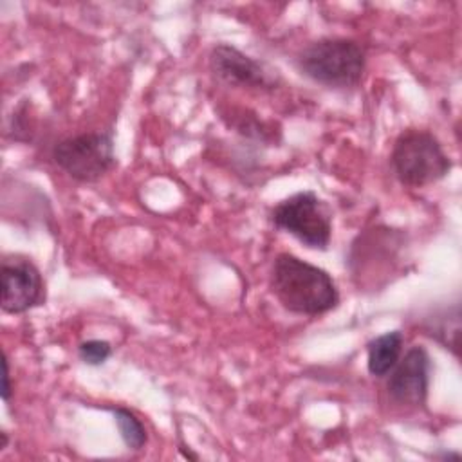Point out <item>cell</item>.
<instances>
[{"instance_id":"obj_9","label":"cell","mask_w":462,"mask_h":462,"mask_svg":"<svg viewBox=\"0 0 462 462\" xmlns=\"http://www.w3.org/2000/svg\"><path fill=\"white\" fill-rule=\"evenodd\" d=\"M404 332L390 330L384 332L366 345V368L374 377H386L402 356Z\"/></svg>"},{"instance_id":"obj_1","label":"cell","mask_w":462,"mask_h":462,"mask_svg":"<svg viewBox=\"0 0 462 462\" xmlns=\"http://www.w3.org/2000/svg\"><path fill=\"white\" fill-rule=\"evenodd\" d=\"M269 289L285 310L300 316H319L339 305L334 278L292 253H280L274 258Z\"/></svg>"},{"instance_id":"obj_2","label":"cell","mask_w":462,"mask_h":462,"mask_svg":"<svg viewBox=\"0 0 462 462\" xmlns=\"http://www.w3.org/2000/svg\"><path fill=\"white\" fill-rule=\"evenodd\" d=\"M303 76L334 90L359 87L366 69V51L352 38L327 36L309 43L296 58Z\"/></svg>"},{"instance_id":"obj_5","label":"cell","mask_w":462,"mask_h":462,"mask_svg":"<svg viewBox=\"0 0 462 462\" xmlns=\"http://www.w3.org/2000/svg\"><path fill=\"white\" fill-rule=\"evenodd\" d=\"M52 161L78 182H97L117 164L112 132H87L54 144Z\"/></svg>"},{"instance_id":"obj_7","label":"cell","mask_w":462,"mask_h":462,"mask_svg":"<svg viewBox=\"0 0 462 462\" xmlns=\"http://www.w3.org/2000/svg\"><path fill=\"white\" fill-rule=\"evenodd\" d=\"M430 381L431 357L422 345H413L390 370L386 393L390 401L401 408H424L430 393Z\"/></svg>"},{"instance_id":"obj_3","label":"cell","mask_w":462,"mask_h":462,"mask_svg":"<svg viewBox=\"0 0 462 462\" xmlns=\"http://www.w3.org/2000/svg\"><path fill=\"white\" fill-rule=\"evenodd\" d=\"M393 175L402 186L424 188L442 180L453 168L437 135L422 128H406L393 141L390 153Z\"/></svg>"},{"instance_id":"obj_8","label":"cell","mask_w":462,"mask_h":462,"mask_svg":"<svg viewBox=\"0 0 462 462\" xmlns=\"http://www.w3.org/2000/svg\"><path fill=\"white\" fill-rule=\"evenodd\" d=\"M209 70L218 83L233 88L269 92L278 85V78L263 63L229 43H217L211 49Z\"/></svg>"},{"instance_id":"obj_17","label":"cell","mask_w":462,"mask_h":462,"mask_svg":"<svg viewBox=\"0 0 462 462\" xmlns=\"http://www.w3.org/2000/svg\"><path fill=\"white\" fill-rule=\"evenodd\" d=\"M0 435H2V444H0V449H4V448L7 446V433H5V431H2Z\"/></svg>"},{"instance_id":"obj_12","label":"cell","mask_w":462,"mask_h":462,"mask_svg":"<svg viewBox=\"0 0 462 462\" xmlns=\"http://www.w3.org/2000/svg\"><path fill=\"white\" fill-rule=\"evenodd\" d=\"M112 356V345L105 339H87L78 346V357L88 366H99Z\"/></svg>"},{"instance_id":"obj_15","label":"cell","mask_w":462,"mask_h":462,"mask_svg":"<svg viewBox=\"0 0 462 462\" xmlns=\"http://www.w3.org/2000/svg\"><path fill=\"white\" fill-rule=\"evenodd\" d=\"M179 451H180V455H182L184 458H188V460H199V455L193 453V451L189 449V446H186L182 440H179Z\"/></svg>"},{"instance_id":"obj_10","label":"cell","mask_w":462,"mask_h":462,"mask_svg":"<svg viewBox=\"0 0 462 462\" xmlns=\"http://www.w3.org/2000/svg\"><path fill=\"white\" fill-rule=\"evenodd\" d=\"M424 334L448 348L455 357H458V337H460V305L442 309L433 312V316L424 319Z\"/></svg>"},{"instance_id":"obj_16","label":"cell","mask_w":462,"mask_h":462,"mask_svg":"<svg viewBox=\"0 0 462 462\" xmlns=\"http://www.w3.org/2000/svg\"><path fill=\"white\" fill-rule=\"evenodd\" d=\"M435 458H440V460H458L460 455L455 453V451H444V453L435 455Z\"/></svg>"},{"instance_id":"obj_13","label":"cell","mask_w":462,"mask_h":462,"mask_svg":"<svg viewBox=\"0 0 462 462\" xmlns=\"http://www.w3.org/2000/svg\"><path fill=\"white\" fill-rule=\"evenodd\" d=\"M231 121L229 125H233V128L236 132H240L242 135H247V137H256L260 141H265L267 139V130H265V125L262 121H258L254 116H245V114H236V112H231Z\"/></svg>"},{"instance_id":"obj_14","label":"cell","mask_w":462,"mask_h":462,"mask_svg":"<svg viewBox=\"0 0 462 462\" xmlns=\"http://www.w3.org/2000/svg\"><path fill=\"white\" fill-rule=\"evenodd\" d=\"M2 366H4V384H2V399H4V402H9V399H11V392H13V388H11V377H9V361H7V356L5 354H2Z\"/></svg>"},{"instance_id":"obj_4","label":"cell","mask_w":462,"mask_h":462,"mask_svg":"<svg viewBox=\"0 0 462 462\" xmlns=\"http://www.w3.org/2000/svg\"><path fill=\"white\" fill-rule=\"evenodd\" d=\"M274 227L292 235L309 249L327 251L332 238V209L312 189L298 191L269 211Z\"/></svg>"},{"instance_id":"obj_6","label":"cell","mask_w":462,"mask_h":462,"mask_svg":"<svg viewBox=\"0 0 462 462\" xmlns=\"http://www.w3.org/2000/svg\"><path fill=\"white\" fill-rule=\"evenodd\" d=\"M0 280V307L5 314H23L45 303V282L29 258L20 254L4 256Z\"/></svg>"},{"instance_id":"obj_11","label":"cell","mask_w":462,"mask_h":462,"mask_svg":"<svg viewBox=\"0 0 462 462\" xmlns=\"http://www.w3.org/2000/svg\"><path fill=\"white\" fill-rule=\"evenodd\" d=\"M108 410L114 415L119 437L125 442V446L132 451H141L148 442V433L141 419L125 406H110Z\"/></svg>"}]
</instances>
